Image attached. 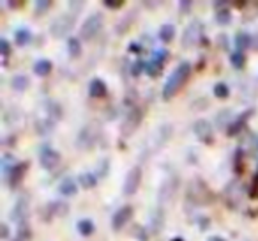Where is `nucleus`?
<instances>
[{
	"label": "nucleus",
	"instance_id": "nucleus-12",
	"mask_svg": "<svg viewBox=\"0 0 258 241\" xmlns=\"http://www.w3.org/2000/svg\"><path fill=\"white\" fill-rule=\"evenodd\" d=\"M202 29H204V25H202L198 20H195V22H191L189 25L184 29V34H182V46L184 48H193L195 44L198 43V39L202 37Z\"/></svg>",
	"mask_w": 258,
	"mask_h": 241
},
{
	"label": "nucleus",
	"instance_id": "nucleus-49",
	"mask_svg": "<svg viewBox=\"0 0 258 241\" xmlns=\"http://www.w3.org/2000/svg\"><path fill=\"white\" fill-rule=\"evenodd\" d=\"M15 241H25V239H22L20 236H16V239H15Z\"/></svg>",
	"mask_w": 258,
	"mask_h": 241
},
{
	"label": "nucleus",
	"instance_id": "nucleus-45",
	"mask_svg": "<svg viewBox=\"0 0 258 241\" xmlns=\"http://www.w3.org/2000/svg\"><path fill=\"white\" fill-rule=\"evenodd\" d=\"M8 6H11L13 9H20V6H23V2H8Z\"/></svg>",
	"mask_w": 258,
	"mask_h": 241
},
{
	"label": "nucleus",
	"instance_id": "nucleus-29",
	"mask_svg": "<svg viewBox=\"0 0 258 241\" xmlns=\"http://www.w3.org/2000/svg\"><path fill=\"white\" fill-rule=\"evenodd\" d=\"M30 39H32V34H30L29 29H20L15 32V41H16L18 46H25V44H29Z\"/></svg>",
	"mask_w": 258,
	"mask_h": 241
},
{
	"label": "nucleus",
	"instance_id": "nucleus-30",
	"mask_svg": "<svg viewBox=\"0 0 258 241\" xmlns=\"http://www.w3.org/2000/svg\"><path fill=\"white\" fill-rule=\"evenodd\" d=\"M97 174H92V172H87V174H80L78 181L83 188H94L97 184Z\"/></svg>",
	"mask_w": 258,
	"mask_h": 241
},
{
	"label": "nucleus",
	"instance_id": "nucleus-13",
	"mask_svg": "<svg viewBox=\"0 0 258 241\" xmlns=\"http://www.w3.org/2000/svg\"><path fill=\"white\" fill-rule=\"evenodd\" d=\"M193 133L197 135L198 140L207 146H211L214 142V131H212L211 123L205 121V119H198L197 123L193 124Z\"/></svg>",
	"mask_w": 258,
	"mask_h": 241
},
{
	"label": "nucleus",
	"instance_id": "nucleus-20",
	"mask_svg": "<svg viewBox=\"0 0 258 241\" xmlns=\"http://www.w3.org/2000/svg\"><path fill=\"white\" fill-rule=\"evenodd\" d=\"M106 92H108L106 83H104L101 78H94L92 82H90V85H89L90 98H104L106 96Z\"/></svg>",
	"mask_w": 258,
	"mask_h": 241
},
{
	"label": "nucleus",
	"instance_id": "nucleus-28",
	"mask_svg": "<svg viewBox=\"0 0 258 241\" xmlns=\"http://www.w3.org/2000/svg\"><path fill=\"white\" fill-rule=\"evenodd\" d=\"M173 36H175V27H173L172 23H165V25L159 29V39H161L163 43H170V41L173 39Z\"/></svg>",
	"mask_w": 258,
	"mask_h": 241
},
{
	"label": "nucleus",
	"instance_id": "nucleus-35",
	"mask_svg": "<svg viewBox=\"0 0 258 241\" xmlns=\"http://www.w3.org/2000/svg\"><path fill=\"white\" fill-rule=\"evenodd\" d=\"M53 6V2L50 0H37L36 2V16H43L50 11V8Z\"/></svg>",
	"mask_w": 258,
	"mask_h": 241
},
{
	"label": "nucleus",
	"instance_id": "nucleus-11",
	"mask_svg": "<svg viewBox=\"0 0 258 241\" xmlns=\"http://www.w3.org/2000/svg\"><path fill=\"white\" fill-rule=\"evenodd\" d=\"M142 184V169L140 167H133L125 174L124 184H122V194L124 195H135Z\"/></svg>",
	"mask_w": 258,
	"mask_h": 241
},
{
	"label": "nucleus",
	"instance_id": "nucleus-7",
	"mask_svg": "<svg viewBox=\"0 0 258 241\" xmlns=\"http://www.w3.org/2000/svg\"><path fill=\"white\" fill-rule=\"evenodd\" d=\"M101 135H99V130H97L94 124H87L85 128H82L78 133V138H76V146L78 149L85 151V149H92L94 146L99 142Z\"/></svg>",
	"mask_w": 258,
	"mask_h": 241
},
{
	"label": "nucleus",
	"instance_id": "nucleus-10",
	"mask_svg": "<svg viewBox=\"0 0 258 241\" xmlns=\"http://www.w3.org/2000/svg\"><path fill=\"white\" fill-rule=\"evenodd\" d=\"M189 201H193L195 204H207L209 201L212 199L211 191H209L207 184L204 183L202 179H195L189 186V194H187Z\"/></svg>",
	"mask_w": 258,
	"mask_h": 241
},
{
	"label": "nucleus",
	"instance_id": "nucleus-5",
	"mask_svg": "<svg viewBox=\"0 0 258 241\" xmlns=\"http://www.w3.org/2000/svg\"><path fill=\"white\" fill-rule=\"evenodd\" d=\"M103 25H104V16L101 15V13H94V15H90L89 18L83 22L82 29H80V36L85 41L94 39V37L101 32Z\"/></svg>",
	"mask_w": 258,
	"mask_h": 241
},
{
	"label": "nucleus",
	"instance_id": "nucleus-47",
	"mask_svg": "<svg viewBox=\"0 0 258 241\" xmlns=\"http://www.w3.org/2000/svg\"><path fill=\"white\" fill-rule=\"evenodd\" d=\"M253 48H254V50L258 52V34H256V36L253 37Z\"/></svg>",
	"mask_w": 258,
	"mask_h": 241
},
{
	"label": "nucleus",
	"instance_id": "nucleus-22",
	"mask_svg": "<svg viewBox=\"0 0 258 241\" xmlns=\"http://www.w3.org/2000/svg\"><path fill=\"white\" fill-rule=\"evenodd\" d=\"M249 46H253V37L249 36V34H246V32H239L235 36V48H237V52H242L244 54V50H247Z\"/></svg>",
	"mask_w": 258,
	"mask_h": 241
},
{
	"label": "nucleus",
	"instance_id": "nucleus-21",
	"mask_svg": "<svg viewBox=\"0 0 258 241\" xmlns=\"http://www.w3.org/2000/svg\"><path fill=\"white\" fill-rule=\"evenodd\" d=\"M58 191H60L62 195H76L78 184H76V181L73 179V177H66V179H62L60 184H58Z\"/></svg>",
	"mask_w": 258,
	"mask_h": 241
},
{
	"label": "nucleus",
	"instance_id": "nucleus-25",
	"mask_svg": "<svg viewBox=\"0 0 258 241\" xmlns=\"http://www.w3.org/2000/svg\"><path fill=\"white\" fill-rule=\"evenodd\" d=\"M151 225H152V232H156V234H158L159 230L163 229V225H165V213H163V208L156 209V213L152 215Z\"/></svg>",
	"mask_w": 258,
	"mask_h": 241
},
{
	"label": "nucleus",
	"instance_id": "nucleus-9",
	"mask_svg": "<svg viewBox=\"0 0 258 241\" xmlns=\"http://www.w3.org/2000/svg\"><path fill=\"white\" fill-rule=\"evenodd\" d=\"M39 163L41 167H43L44 170H53L58 167V163H60V153L55 151L51 146L44 144L41 146L39 149Z\"/></svg>",
	"mask_w": 258,
	"mask_h": 241
},
{
	"label": "nucleus",
	"instance_id": "nucleus-48",
	"mask_svg": "<svg viewBox=\"0 0 258 241\" xmlns=\"http://www.w3.org/2000/svg\"><path fill=\"white\" fill-rule=\"evenodd\" d=\"M172 241H184V239H182V237H173Z\"/></svg>",
	"mask_w": 258,
	"mask_h": 241
},
{
	"label": "nucleus",
	"instance_id": "nucleus-17",
	"mask_svg": "<svg viewBox=\"0 0 258 241\" xmlns=\"http://www.w3.org/2000/svg\"><path fill=\"white\" fill-rule=\"evenodd\" d=\"M170 57V54L166 50H158L154 54V59H152L151 62H147V69H145V73L151 76H156L161 73L163 69V64H165V61Z\"/></svg>",
	"mask_w": 258,
	"mask_h": 241
},
{
	"label": "nucleus",
	"instance_id": "nucleus-43",
	"mask_svg": "<svg viewBox=\"0 0 258 241\" xmlns=\"http://www.w3.org/2000/svg\"><path fill=\"white\" fill-rule=\"evenodd\" d=\"M129 50L133 52V54H140L142 46H140V44H137V43H131V44H129Z\"/></svg>",
	"mask_w": 258,
	"mask_h": 241
},
{
	"label": "nucleus",
	"instance_id": "nucleus-16",
	"mask_svg": "<svg viewBox=\"0 0 258 241\" xmlns=\"http://www.w3.org/2000/svg\"><path fill=\"white\" fill-rule=\"evenodd\" d=\"M133 213H135L133 211V206H122V208L113 215V218H111V229H113V230H120L122 227H124L125 223L129 222V220L133 218Z\"/></svg>",
	"mask_w": 258,
	"mask_h": 241
},
{
	"label": "nucleus",
	"instance_id": "nucleus-39",
	"mask_svg": "<svg viewBox=\"0 0 258 241\" xmlns=\"http://www.w3.org/2000/svg\"><path fill=\"white\" fill-rule=\"evenodd\" d=\"M191 6H193V2H189V0H180L179 2L180 13H182V15H187V13L191 11Z\"/></svg>",
	"mask_w": 258,
	"mask_h": 241
},
{
	"label": "nucleus",
	"instance_id": "nucleus-23",
	"mask_svg": "<svg viewBox=\"0 0 258 241\" xmlns=\"http://www.w3.org/2000/svg\"><path fill=\"white\" fill-rule=\"evenodd\" d=\"M51 69H53V64H51V61H48V59H39V61L34 64V73H36L37 76H48L51 73Z\"/></svg>",
	"mask_w": 258,
	"mask_h": 241
},
{
	"label": "nucleus",
	"instance_id": "nucleus-44",
	"mask_svg": "<svg viewBox=\"0 0 258 241\" xmlns=\"http://www.w3.org/2000/svg\"><path fill=\"white\" fill-rule=\"evenodd\" d=\"M219 43H221L223 48L228 46V39H225V34H219Z\"/></svg>",
	"mask_w": 258,
	"mask_h": 241
},
{
	"label": "nucleus",
	"instance_id": "nucleus-34",
	"mask_svg": "<svg viewBox=\"0 0 258 241\" xmlns=\"http://www.w3.org/2000/svg\"><path fill=\"white\" fill-rule=\"evenodd\" d=\"M212 92H214V96H216V98H219V100H225V98H228V96H230L228 85H226V83H223V82L216 83L214 89H212Z\"/></svg>",
	"mask_w": 258,
	"mask_h": 241
},
{
	"label": "nucleus",
	"instance_id": "nucleus-27",
	"mask_svg": "<svg viewBox=\"0 0 258 241\" xmlns=\"http://www.w3.org/2000/svg\"><path fill=\"white\" fill-rule=\"evenodd\" d=\"M29 76H25V75H16V76H13V80H11V87L15 90H18V92H23V90H27L29 89Z\"/></svg>",
	"mask_w": 258,
	"mask_h": 241
},
{
	"label": "nucleus",
	"instance_id": "nucleus-8",
	"mask_svg": "<svg viewBox=\"0 0 258 241\" xmlns=\"http://www.w3.org/2000/svg\"><path fill=\"white\" fill-rule=\"evenodd\" d=\"M140 124H142V112L140 108L133 107L127 112V115H125L124 123L120 124V135L122 137H131L140 128Z\"/></svg>",
	"mask_w": 258,
	"mask_h": 241
},
{
	"label": "nucleus",
	"instance_id": "nucleus-42",
	"mask_svg": "<svg viewBox=\"0 0 258 241\" xmlns=\"http://www.w3.org/2000/svg\"><path fill=\"white\" fill-rule=\"evenodd\" d=\"M69 8H73V9H75V15H78V13H80V9L83 8V2H69Z\"/></svg>",
	"mask_w": 258,
	"mask_h": 241
},
{
	"label": "nucleus",
	"instance_id": "nucleus-38",
	"mask_svg": "<svg viewBox=\"0 0 258 241\" xmlns=\"http://www.w3.org/2000/svg\"><path fill=\"white\" fill-rule=\"evenodd\" d=\"M104 6L108 9H120L124 6V2L122 0H104Z\"/></svg>",
	"mask_w": 258,
	"mask_h": 241
},
{
	"label": "nucleus",
	"instance_id": "nucleus-14",
	"mask_svg": "<svg viewBox=\"0 0 258 241\" xmlns=\"http://www.w3.org/2000/svg\"><path fill=\"white\" fill-rule=\"evenodd\" d=\"M254 114V108H247V110H244L240 115H237L235 119H233L232 123L228 124V130H226V135L228 137H235V135H239L240 131L244 130V126H246V123L251 119V115Z\"/></svg>",
	"mask_w": 258,
	"mask_h": 241
},
{
	"label": "nucleus",
	"instance_id": "nucleus-32",
	"mask_svg": "<svg viewBox=\"0 0 258 241\" xmlns=\"http://www.w3.org/2000/svg\"><path fill=\"white\" fill-rule=\"evenodd\" d=\"M216 22H218V25H228V23L232 22V13H230V9L228 8L219 9V11L216 13Z\"/></svg>",
	"mask_w": 258,
	"mask_h": 241
},
{
	"label": "nucleus",
	"instance_id": "nucleus-41",
	"mask_svg": "<svg viewBox=\"0 0 258 241\" xmlns=\"http://www.w3.org/2000/svg\"><path fill=\"white\" fill-rule=\"evenodd\" d=\"M135 232H137V237L140 241H147V236H145V229H144V227H140V225L135 227Z\"/></svg>",
	"mask_w": 258,
	"mask_h": 241
},
{
	"label": "nucleus",
	"instance_id": "nucleus-26",
	"mask_svg": "<svg viewBox=\"0 0 258 241\" xmlns=\"http://www.w3.org/2000/svg\"><path fill=\"white\" fill-rule=\"evenodd\" d=\"M76 229H78V232L82 234V236H92L94 230H96V225H94L92 220L83 218V220H80V222H78Z\"/></svg>",
	"mask_w": 258,
	"mask_h": 241
},
{
	"label": "nucleus",
	"instance_id": "nucleus-33",
	"mask_svg": "<svg viewBox=\"0 0 258 241\" xmlns=\"http://www.w3.org/2000/svg\"><path fill=\"white\" fill-rule=\"evenodd\" d=\"M133 20H135V13H131L129 16H125V18H122L120 22L117 23V32L118 34H124L129 30V27L133 25Z\"/></svg>",
	"mask_w": 258,
	"mask_h": 241
},
{
	"label": "nucleus",
	"instance_id": "nucleus-6",
	"mask_svg": "<svg viewBox=\"0 0 258 241\" xmlns=\"http://www.w3.org/2000/svg\"><path fill=\"white\" fill-rule=\"evenodd\" d=\"M172 131H173L172 124H163V126H159L158 130L152 133V137L149 138L147 146H145V149H147V155H149V153L159 151V149H161L163 146L170 140V137H172Z\"/></svg>",
	"mask_w": 258,
	"mask_h": 241
},
{
	"label": "nucleus",
	"instance_id": "nucleus-4",
	"mask_svg": "<svg viewBox=\"0 0 258 241\" xmlns=\"http://www.w3.org/2000/svg\"><path fill=\"white\" fill-rule=\"evenodd\" d=\"M179 186H180V179L177 176H170L163 181V184L159 186V191H158V202H159V208H163L165 204L172 202L175 199L177 191H179Z\"/></svg>",
	"mask_w": 258,
	"mask_h": 241
},
{
	"label": "nucleus",
	"instance_id": "nucleus-37",
	"mask_svg": "<svg viewBox=\"0 0 258 241\" xmlns=\"http://www.w3.org/2000/svg\"><path fill=\"white\" fill-rule=\"evenodd\" d=\"M0 54L4 55V59H8V55L11 54V46L6 39H0Z\"/></svg>",
	"mask_w": 258,
	"mask_h": 241
},
{
	"label": "nucleus",
	"instance_id": "nucleus-46",
	"mask_svg": "<svg viewBox=\"0 0 258 241\" xmlns=\"http://www.w3.org/2000/svg\"><path fill=\"white\" fill-rule=\"evenodd\" d=\"M207 241H225V239H223L221 236H211V237H209Z\"/></svg>",
	"mask_w": 258,
	"mask_h": 241
},
{
	"label": "nucleus",
	"instance_id": "nucleus-31",
	"mask_svg": "<svg viewBox=\"0 0 258 241\" xmlns=\"http://www.w3.org/2000/svg\"><path fill=\"white\" fill-rule=\"evenodd\" d=\"M230 64L235 69H242L244 64H246V55H244L242 52H233V54L230 55Z\"/></svg>",
	"mask_w": 258,
	"mask_h": 241
},
{
	"label": "nucleus",
	"instance_id": "nucleus-18",
	"mask_svg": "<svg viewBox=\"0 0 258 241\" xmlns=\"http://www.w3.org/2000/svg\"><path fill=\"white\" fill-rule=\"evenodd\" d=\"M27 215H29V201H27L25 197H22V199H18V202H16L11 216L20 227V225H25L27 223Z\"/></svg>",
	"mask_w": 258,
	"mask_h": 241
},
{
	"label": "nucleus",
	"instance_id": "nucleus-40",
	"mask_svg": "<svg viewBox=\"0 0 258 241\" xmlns=\"http://www.w3.org/2000/svg\"><path fill=\"white\" fill-rule=\"evenodd\" d=\"M9 234H11V230H9L8 223H2V225H0V237H2V239H8Z\"/></svg>",
	"mask_w": 258,
	"mask_h": 241
},
{
	"label": "nucleus",
	"instance_id": "nucleus-15",
	"mask_svg": "<svg viewBox=\"0 0 258 241\" xmlns=\"http://www.w3.org/2000/svg\"><path fill=\"white\" fill-rule=\"evenodd\" d=\"M27 170H29V162H18L15 167H13L11 172H9L8 177H6L8 183H9V186H11V190H15V188H18L20 184H22Z\"/></svg>",
	"mask_w": 258,
	"mask_h": 241
},
{
	"label": "nucleus",
	"instance_id": "nucleus-19",
	"mask_svg": "<svg viewBox=\"0 0 258 241\" xmlns=\"http://www.w3.org/2000/svg\"><path fill=\"white\" fill-rule=\"evenodd\" d=\"M69 211V206L62 201H53L44 208V218L46 222H50L53 216H66Z\"/></svg>",
	"mask_w": 258,
	"mask_h": 241
},
{
	"label": "nucleus",
	"instance_id": "nucleus-1",
	"mask_svg": "<svg viewBox=\"0 0 258 241\" xmlns=\"http://www.w3.org/2000/svg\"><path fill=\"white\" fill-rule=\"evenodd\" d=\"M62 108L57 101L46 100L37 107L36 115H34V128L37 135H46L55 128V124L60 121Z\"/></svg>",
	"mask_w": 258,
	"mask_h": 241
},
{
	"label": "nucleus",
	"instance_id": "nucleus-3",
	"mask_svg": "<svg viewBox=\"0 0 258 241\" xmlns=\"http://www.w3.org/2000/svg\"><path fill=\"white\" fill-rule=\"evenodd\" d=\"M75 22H76V15H71V13H62L60 16L51 22L50 25V34L57 39H62V37L69 36L73 29H75Z\"/></svg>",
	"mask_w": 258,
	"mask_h": 241
},
{
	"label": "nucleus",
	"instance_id": "nucleus-24",
	"mask_svg": "<svg viewBox=\"0 0 258 241\" xmlns=\"http://www.w3.org/2000/svg\"><path fill=\"white\" fill-rule=\"evenodd\" d=\"M68 52L71 59H78L82 55V41L78 37H69L68 39Z\"/></svg>",
	"mask_w": 258,
	"mask_h": 241
},
{
	"label": "nucleus",
	"instance_id": "nucleus-36",
	"mask_svg": "<svg viewBox=\"0 0 258 241\" xmlns=\"http://www.w3.org/2000/svg\"><path fill=\"white\" fill-rule=\"evenodd\" d=\"M108 167H110V163H108V158H104L103 162H101L99 169H97V177H104V176H106Z\"/></svg>",
	"mask_w": 258,
	"mask_h": 241
},
{
	"label": "nucleus",
	"instance_id": "nucleus-2",
	"mask_svg": "<svg viewBox=\"0 0 258 241\" xmlns=\"http://www.w3.org/2000/svg\"><path fill=\"white\" fill-rule=\"evenodd\" d=\"M189 73H191V64H189V62H180V64L172 71V75L168 76L165 87H163V100H165V101L172 100V98L175 96L180 89H182L184 83L187 82V78H189Z\"/></svg>",
	"mask_w": 258,
	"mask_h": 241
}]
</instances>
